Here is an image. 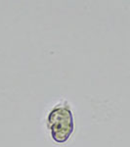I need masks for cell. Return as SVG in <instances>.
<instances>
[{
	"label": "cell",
	"instance_id": "6da1fadb",
	"mask_svg": "<svg viewBox=\"0 0 130 147\" xmlns=\"http://www.w3.org/2000/svg\"><path fill=\"white\" fill-rule=\"evenodd\" d=\"M46 125L51 138L56 143H66L74 131V119L68 101H58L49 111Z\"/></svg>",
	"mask_w": 130,
	"mask_h": 147
}]
</instances>
